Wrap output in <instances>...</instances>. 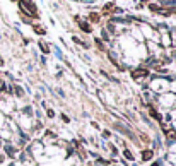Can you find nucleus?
Segmentation results:
<instances>
[{
  "mask_svg": "<svg viewBox=\"0 0 176 166\" xmlns=\"http://www.w3.org/2000/svg\"><path fill=\"white\" fill-rule=\"evenodd\" d=\"M19 5H21V10L29 15V17H38V10H36V5L31 2V0H19Z\"/></svg>",
  "mask_w": 176,
  "mask_h": 166,
  "instance_id": "nucleus-1",
  "label": "nucleus"
},
{
  "mask_svg": "<svg viewBox=\"0 0 176 166\" xmlns=\"http://www.w3.org/2000/svg\"><path fill=\"white\" fill-rule=\"evenodd\" d=\"M147 74H149L147 69H137V70L132 72V77H133V79H140V77H145Z\"/></svg>",
  "mask_w": 176,
  "mask_h": 166,
  "instance_id": "nucleus-2",
  "label": "nucleus"
},
{
  "mask_svg": "<svg viewBox=\"0 0 176 166\" xmlns=\"http://www.w3.org/2000/svg\"><path fill=\"white\" fill-rule=\"evenodd\" d=\"M152 156H154L152 151H144V153H142V158H144V159H151Z\"/></svg>",
  "mask_w": 176,
  "mask_h": 166,
  "instance_id": "nucleus-3",
  "label": "nucleus"
},
{
  "mask_svg": "<svg viewBox=\"0 0 176 166\" xmlns=\"http://www.w3.org/2000/svg\"><path fill=\"white\" fill-rule=\"evenodd\" d=\"M149 113H151V115H152L156 120H161V117H159V113H157L156 110H152V108H151V110H149Z\"/></svg>",
  "mask_w": 176,
  "mask_h": 166,
  "instance_id": "nucleus-4",
  "label": "nucleus"
},
{
  "mask_svg": "<svg viewBox=\"0 0 176 166\" xmlns=\"http://www.w3.org/2000/svg\"><path fill=\"white\" fill-rule=\"evenodd\" d=\"M80 29H82V31H86V33H89V31H91V27H89L86 22H80Z\"/></svg>",
  "mask_w": 176,
  "mask_h": 166,
  "instance_id": "nucleus-5",
  "label": "nucleus"
},
{
  "mask_svg": "<svg viewBox=\"0 0 176 166\" xmlns=\"http://www.w3.org/2000/svg\"><path fill=\"white\" fill-rule=\"evenodd\" d=\"M34 31H36L38 34H44V29H43V27H39V26H34Z\"/></svg>",
  "mask_w": 176,
  "mask_h": 166,
  "instance_id": "nucleus-6",
  "label": "nucleus"
},
{
  "mask_svg": "<svg viewBox=\"0 0 176 166\" xmlns=\"http://www.w3.org/2000/svg\"><path fill=\"white\" fill-rule=\"evenodd\" d=\"M89 19H91V21H94V22H98V21H99V15H98V14H91V17H89Z\"/></svg>",
  "mask_w": 176,
  "mask_h": 166,
  "instance_id": "nucleus-7",
  "label": "nucleus"
},
{
  "mask_svg": "<svg viewBox=\"0 0 176 166\" xmlns=\"http://www.w3.org/2000/svg\"><path fill=\"white\" fill-rule=\"evenodd\" d=\"M125 158H128V159H132V154H130L128 151H125Z\"/></svg>",
  "mask_w": 176,
  "mask_h": 166,
  "instance_id": "nucleus-8",
  "label": "nucleus"
}]
</instances>
